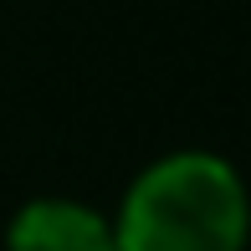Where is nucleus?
Returning a JSON list of instances; mask_svg holds the SVG:
<instances>
[{
	"instance_id": "1",
	"label": "nucleus",
	"mask_w": 251,
	"mask_h": 251,
	"mask_svg": "<svg viewBox=\"0 0 251 251\" xmlns=\"http://www.w3.org/2000/svg\"><path fill=\"white\" fill-rule=\"evenodd\" d=\"M118 251H246L251 190L215 149H169L128 179L113 210Z\"/></svg>"
},
{
	"instance_id": "2",
	"label": "nucleus",
	"mask_w": 251,
	"mask_h": 251,
	"mask_svg": "<svg viewBox=\"0 0 251 251\" xmlns=\"http://www.w3.org/2000/svg\"><path fill=\"white\" fill-rule=\"evenodd\" d=\"M5 251H118L113 215L72 195H36L5 226Z\"/></svg>"
}]
</instances>
